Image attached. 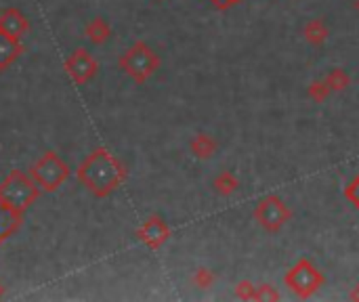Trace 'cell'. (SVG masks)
Segmentation results:
<instances>
[{"label": "cell", "mask_w": 359, "mask_h": 302, "mask_svg": "<svg viewBox=\"0 0 359 302\" xmlns=\"http://www.w3.org/2000/svg\"><path fill=\"white\" fill-rule=\"evenodd\" d=\"M32 178L38 183V187L47 193L57 191L67 178H70V166L65 160L59 158L55 151H47L30 170Z\"/></svg>", "instance_id": "5"}, {"label": "cell", "mask_w": 359, "mask_h": 302, "mask_svg": "<svg viewBox=\"0 0 359 302\" xmlns=\"http://www.w3.org/2000/svg\"><path fill=\"white\" fill-rule=\"evenodd\" d=\"M137 237L150 250H160L170 240V227L166 225V221L162 217L154 215L137 229Z\"/></svg>", "instance_id": "8"}, {"label": "cell", "mask_w": 359, "mask_h": 302, "mask_svg": "<svg viewBox=\"0 0 359 302\" xmlns=\"http://www.w3.org/2000/svg\"><path fill=\"white\" fill-rule=\"evenodd\" d=\"M326 84L332 92H340V90H346L351 86V76L346 69H340V67H334L326 74Z\"/></svg>", "instance_id": "16"}, {"label": "cell", "mask_w": 359, "mask_h": 302, "mask_svg": "<svg viewBox=\"0 0 359 302\" xmlns=\"http://www.w3.org/2000/svg\"><path fill=\"white\" fill-rule=\"evenodd\" d=\"M67 76L72 78V82L76 86H84L86 82H90L97 72H99V63L97 59L86 51V49H76L63 63Z\"/></svg>", "instance_id": "7"}, {"label": "cell", "mask_w": 359, "mask_h": 302, "mask_svg": "<svg viewBox=\"0 0 359 302\" xmlns=\"http://www.w3.org/2000/svg\"><path fill=\"white\" fill-rule=\"evenodd\" d=\"M76 178L82 183V187H86L88 193L103 199L118 191L120 185L127 181V166L105 147H99L78 166Z\"/></svg>", "instance_id": "1"}, {"label": "cell", "mask_w": 359, "mask_h": 302, "mask_svg": "<svg viewBox=\"0 0 359 302\" xmlns=\"http://www.w3.org/2000/svg\"><path fill=\"white\" fill-rule=\"evenodd\" d=\"M24 53V44L19 38H13L5 32H0V72L9 69Z\"/></svg>", "instance_id": "10"}, {"label": "cell", "mask_w": 359, "mask_h": 302, "mask_svg": "<svg viewBox=\"0 0 359 302\" xmlns=\"http://www.w3.org/2000/svg\"><path fill=\"white\" fill-rule=\"evenodd\" d=\"M191 281H193V285L198 287V290H208V287H212V283L216 281V275L210 271V269H198L196 273H193V277H191Z\"/></svg>", "instance_id": "18"}, {"label": "cell", "mask_w": 359, "mask_h": 302, "mask_svg": "<svg viewBox=\"0 0 359 302\" xmlns=\"http://www.w3.org/2000/svg\"><path fill=\"white\" fill-rule=\"evenodd\" d=\"M255 300H259V302H276V300H280V292L273 285H269V283H261V285H257V298Z\"/></svg>", "instance_id": "20"}, {"label": "cell", "mask_w": 359, "mask_h": 302, "mask_svg": "<svg viewBox=\"0 0 359 302\" xmlns=\"http://www.w3.org/2000/svg\"><path fill=\"white\" fill-rule=\"evenodd\" d=\"M160 55L143 40L129 47L118 59V67L137 84H145L160 69Z\"/></svg>", "instance_id": "3"}, {"label": "cell", "mask_w": 359, "mask_h": 302, "mask_svg": "<svg viewBox=\"0 0 359 302\" xmlns=\"http://www.w3.org/2000/svg\"><path fill=\"white\" fill-rule=\"evenodd\" d=\"M28 30H30V22L19 9L11 7L0 13V32H5L13 38H22Z\"/></svg>", "instance_id": "9"}, {"label": "cell", "mask_w": 359, "mask_h": 302, "mask_svg": "<svg viewBox=\"0 0 359 302\" xmlns=\"http://www.w3.org/2000/svg\"><path fill=\"white\" fill-rule=\"evenodd\" d=\"M40 187L32 178V174L24 170H11L5 181L0 183V197L5 199V204L11 206L15 212L26 215V210L40 197Z\"/></svg>", "instance_id": "2"}, {"label": "cell", "mask_w": 359, "mask_h": 302, "mask_svg": "<svg viewBox=\"0 0 359 302\" xmlns=\"http://www.w3.org/2000/svg\"><path fill=\"white\" fill-rule=\"evenodd\" d=\"M22 221H24V215L15 212L11 206L5 204V199L0 197V246L22 227Z\"/></svg>", "instance_id": "11"}, {"label": "cell", "mask_w": 359, "mask_h": 302, "mask_svg": "<svg viewBox=\"0 0 359 302\" xmlns=\"http://www.w3.org/2000/svg\"><path fill=\"white\" fill-rule=\"evenodd\" d=\"M84 34H86V38H88L90 44L101 47V44H105V42L111 38V26H109L107 19H103V17H95L93 22L86 24Z\"/></svg>", "instance_id": "13"}, {"label": "cell", "mask_w": 359, "mask_h": 302, "mask_svg": "<svg viewBox=\"0 0 359 302\" xmlns=\"http://www.w3.org/2000/svg\"><path fill=\"white\" fill-rule=\"evenodd\" d=\"M284 283L296 298L307 300L326 285V275L309 258L303 256L288 269V273L284 275Z\"/></svg>", "instance_id": "4"}, {"label": "cell", "mask_w": 359, "mask_h": 302, "mask_svg": "<svg viewBox=\"0 0 359 302\" xmlns=\"http://www.w3.org/2000/svg\"><path fill=\"white\" fill-rule=\"evenodd\" d=\"M3 296H5V285L0 283V298H3Z\"/></svg>", "instance_id": "23"}, {"label": "cell", "mask_w": 359, "mask_h": 302, "mask_svg": "<svg viewBox=\"0 0 359 302\" xmlns=\"http://www.w3.org/2000/svg\"><path fill=\"white\" fill-rule=\"evenodd\" d=\"M235 298L239 300H255L257 298V285L250 279H244L235 285Z\"/></svg>", "instance_id": "19"}, {"label": "cell", "mask_w": 359, "mask_h": 302, "mask_svg": "<svg viewBox=\"0 0 359 302\" xmlns=\"http://www.w3.org/2000/svg\"><path fill=\"white\" fill-rule=\"evenodd\" d=\"M342 193H344V197L351 201V204L359 210V174H357V176L346 185V187H344V191H342Z\"/></svg>", "instance_id": "21"}, {"label": "cell", "mask_w": 359, "mask_h": 302, "mask_svg": "<svg viewBox=\"0 0 359 302\" xmlns=\"http://www.w3.org/2000/svg\"><path fill=\"white\" fill-rule=\"evenodd\" d=\"M255 221L267 233H278L292 221V210L286 206V201L280 195L271 193L259 199V204L255 208Z\"/></svg>", "instance_id": "6"}, {"label": "cell", "mask_w": 359, "mask_h": 302, "mask_svg": "<svg viewBox=\"0 0 359 302\" xmlns=\"http://www.w3.org/2000/svg\"><path fill=\"white\" fill-rule=\"evenodd\" d=\"M355 9H357V13H359V0H357V3H355Z\"/></svg>", "instance_id": "24"}, {"label": "cell", "mask_w": 359, "mask_h": 302, "mask_svg": "<svg viewBox=\"0 0 359 302\" xmlns=\"http://www.w3.org/2000/svg\"><path fill=\"white\" fill-rule=\"evenodd\" d=\"M330 94H332V90L328 88V84H326L324 78H321V80H313V82H309V86H307V97L313 101V103H324V101H326Z\"/></svg>", "instance_id": "17"}, {"label": "cell", "mask_w": 359, "mask_h": 302, "mask_svg": "<svg viewBox=\"0 0 359 302\" xmlns=\"http://www.w3.org/2000/svg\"><path fill=\"white\" fill-rule=\"evenodd\" d=\"M349 300L359 302V283H355V285L351 287V292H349Z\"/></svg>", "instance_id": "22"}, {"label": "cell", "mask_w": 359, "mask_h": 302, "mask_svg": "<svg viewBox=\"0 0 359 302\" xmlns=\"http://www.w3.org/2000/svg\"><path fill=\"white\" fill-rule=\"evenodd\" d=\"M189 151H191V156L198 158V160H210V158L216 156L218 143H216V139H214L212 135L200 133V135H196V137L189 141Z\"/></svg>", "instance_id": "12"}, {"label": "cell", "mask_w": 359, "mask_h": 302, "mask_svg": "<svg viewBox=\"0 0 359 302\" xmlns=\"http://www.w3.org/2000/svg\"><path fill=\"white\" fill-rule=\"evenodd\" d=\"M303 36H305V42H307L309 47H321V44H326V40H328V36H330V30H328V26L324 24V19L317 17V19H311V22L305 24Z\"/></svg>", "instance_id": "14"}, {"label": "cell", "mask_w": 359, "mask_h": 302, "mask_svg": "<svg viewBox=\"0 0 359 302\" xmlns=\"http://www.w3.org/2000/svg\"><path fill=\"white\" fill-rule=\"evenodd\" d=\"M212 189L221 197H231L239 189V178H237V174L233 170H223L212 178Z\"/></svg>", "instance_id": "15"}]
</instances>
